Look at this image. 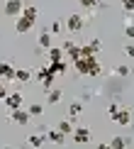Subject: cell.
<instances>
[{
	"mask_svg": "<svg viewBox=\"0 0 134 149\" xmlns=\"http://www.w3.org/2000/svg\"><path fill=\"white\" fill-rule=\"evenodd\" d=\"M73 69H76V73H81V76H100L102 66H100V61L95 56H83V59L73 61Z\"/></svg>",
	"mask_w": 134,
	"mask_h": 149,
	"instance_id": "6da1fadb",
	"label": "cell"
},
{
	"mask_svg": "<svg viewBox=\"0 0 134 149\" xmlns=\"http://www.w3.org/2000/svg\"><path fill=\"white\" fill-rule=\"evenodd\" d=\"M22 10H24V3H22V0H8L5 8H3L5 15H8V17H15V20L22 15Z\"/></svg>",
	"mask_w": 134,
	"mask_h": 149,
	"instance_id": "7a4b0ae2",
	"label": "cell"
},
{
	"mask_svg": "<svg viewBox=\"0 0 134 149\" xmlns=\"http://www.w3.org/2000/svg\"><path fill=\"white\" fill-rule=\"evenodd\" d=\"M22 103H24V95L20 91H15V93H10L8 98H5V105H8V110L12 113V110H20L22 108Z\"/></svg>",
	"mask_w": 134,
	"mask_h": 149,
	"instance_id": "3957f363",
	"label": "cell"
},
{
	"mask_svg": "<svg viewBox=\"0 0 134 149\" xmlns=\"http://www.w3.org/2000/svg\"><path fill=\"white\" fill-rule=\"evenodd\" d=\"M10 120L15 122V125H20V127H24V125H29V120H32V115L27 113V110H12L10 113Z\"/></svg>",
	"mask_w": 134,
	"mask_h": 149,
	"instance_id": "277c9868",
	"label": "cell"
},
{
	"mask_svg": "<svg viewBox=\"0 0 134 149\" xmlns=\"http://www.w3.org/2000/svg\"><path fill=\"white\" fill-rule=\"evenodd\" d=\"M66 29H68L71 34L81 32V29H83V15H76V12H73L68 20H66Z\"/></svg>",
	"mask_w": 134,
	"mask_h": 149,
	"instance_id": "5b68a950",
	"label": "cell"
},
{
	"mask_svg": "<svg viewBox=\"0 0 134 149\" xmlns=\"http://www.w3.org/2000/svg\"><path fill=\"white\" fill-rule=\"evenodd\" d=\"M32 27H34V20H29V17H24V15H20V17L15 20V29H17V34H27Z\"/></svg>",
	"mask_w": 134,
	"mask_h": 149,
	"instance_id": "8992f818",
	"label": "cell"
},
{
	"mask_svg": "<svg viewBox=\"0 0 134 149\" xmlns=\"http://www.w3.org/2000/svg\"><path fill=\"white\" fill-rule=\"evenodd\" d=\"M90 137H93V134H90L88 127H76L73 130V142H76V144H88Z\"/></svg>",
	"mask_w": 134,
	"mask_h": 149,
	"instance_id": "52a82bcc",
	"label": "cell"
},
{
	"mask_svg": "<svg viewBox=\"0 0 134 149\" xmlns=\"http://www.w3.org/2000/svg\"><path fill=\"white\" fill-rule=\"evenodd\" d=\"M15 66L8 61H0V81H15Z\"/></svg>",
	"mask_w": 134,
	"mask_h": 149,
	"instance_id": "ba28073f",
	"label": "cell"
},
{
	"mask_svg": "<svg viewBox=\"0 0 134 149\" xmlns=\"http://www.w3.org/2000/svg\"><path fill=\"white\" fill-rule=\"evenodd\" d=\"M100 49H102V42H100V39H90L88 44L83 47V56H95Z\"/></svg>",
	"mask_w": 134,
	"mask_h": 149,
	"instance_id": "9c48e42d",
	"label": "cell"
},
{
	"mask_svg": "<svg viewBox=\"0 0 134 149\" xmlns=\"http://www.w3.org/2000/svg\"><path fill=\"white\" fill-rule=\"evenodd\" d=\"M115 122L122 125V127H129V125H132V113H129L127 108H122L119 113H117V117H115Z\"/></svg>",
	"mask_w": 134,
	"mask_h": 149,
	"instance_id": "30bf717a",
	"label": "cell"
},
{
	"mask_svg": "<svg viewBox=\"0 0 134 149\" xmlns=\"http://www.w3.org/2000/svg\"><path fill=\"white\" fill-rule=\"evenodd\" d=\"M129 142H132V139L119 137V134H117V137H112V139L107 142V144H110V149H127V147H129Z\"/></svg>",
	"mask_w": 134,
	"mask_h": 149,
	"instance_id": "8fae6325",
	"label": "cell"
},
{
	"mask_svg": "<svg viewBox=\"0 0 134 149\" xmlns=\"http://www.w3.org/2000/svg\"><path fill=\"white\" fill-rule=\"evenodd\" d=\"M46 139H49V142H54V144H64V142H66V134H64V132H59V130L54 127V130H49V132H46Z\"/></svg>",
	"mask_w": 134,
	"mask_h": 149,
	"instance_id": "7c38bea8",
	"label": "cell"
},
{
	"mask_svg": "<svg viewBox=\"0 0 134 149\" xmlns=\"http://www.w3.org/2000/svg\"><path fill=\"white\" fill-rule=\"evenodd\" d=\"M15 81L17 83H29V81H32V71L29 69H17L15 71Z\"/></svg>",
	"mask_w": 134,
	"mask_h": 149,
	"instance_id": "4fadbf2b",
	"label": "cell"
},
{
	"mask_svg": "<svg viewBox=\"0 0 134 149\" xmlns=\"http://www.w3.org/2000/svg\"><path fill=\"white\" fill-rule=\"evenodd\" d=\"M39 47H44L46 52L54 47V39H51V32H49V29H44V32L39 34Z\"/></svg>",
	"mask_w": 134,
	"mask_h": 149,
	"instance_id": "5bb4252c",
	"label": "cell"
},
{
	"mask_svg": "<svg viewBox=\"0 0 134 149\" xmlns=\"http://www.w3.org/2000/svg\"><path fill=\"white\" fill-rule=\"evenodd\" d=\"M64 49H61V47H51V49H49V61H51V64H56V61H64Z\"/></svg>",
	"mask_w": 134,
	"mask_h": 149,
	"instance_id": "9a60e30c",
	"label": "cell"
},
{
	"mask_svg": "<svg viewBox=\"0 0 134 149\" xmlns=\"http://www.w3.org/2000/svg\"><path fill=\"white\" fill-rule=\"evenodd\" d=\"M61 95H64V93H61V88H51V91H46V103H49V105H56V103L61 100Z\"/></svg>",
	"mask_w": 134,
	"mask_h": 149,
	"instance_id": "2e32d148",
	"label": "cell"
},
{
	"mask_svg": "<svg viewBox=\"0 0 134 149\" xmlns=\"http://www.w3.org/2000/svg\"><path fill=\"white\" fill-rule=\"evenodd\" d=\"M46 69L51 71L54 76H61V73H66V69H68V66H66V61H56V64H49Z\"/></svg>",
	"mask_w": 134,
	"mask_h": 149,
	"instance_id": "e0dca14e",
	"label": "cell"
},
{
	"mask_svg": "<svg viewBox=\"0 0 134 149\" xmlns=\"http://www.w3.org/2000/svg\"><path fill=\"white\" fill-rule=\"evenodd\" d=\"M56 130H59V132H64V134H73V130H76V127H73L71 120H61L59 125H56Z\"/></svg>",
	"mask_w": 134,
	"mask_h": 149,
	"instance_id": "ac0fdd59",
	"label": "cell"
},
{
	"mask_svg": "<svg viewBox=\"0 0 134 149\" xmlns=\"http://www.w3.org/2000/svg\"><path fill=\"white\" fill-rule=\"evenodd\" d=\"M22 15H24V17H29V20H34V22H37V17H39V10H37L34 5H24Z\"/></svg>",
	"mask_w": 134,
	"mask_h": 149,
	"instance_id": "d6986e66",
	"label": "cell"
},
{
	"mask_svg": "<svg viewBox=\"0 0 134 149\" xmlns=\"http://www.w3.org/2000/svg\"><path fill=\"white\" fill-rule=\"evenodd\" d=\"M81 113H83V103H76V100H73L71 108H68V117H78Z\"/></svg>",
	"mask_w": 134,
	"mask_h": 149,
	"instance_id": "ffe728a7",
	"label": "cell"
},
{
	"mask_svg": "<svg viewBox=\"0 0 134 149\" xmlns=\"http://www.w3.org/2000/svg\"><path fill=\"white\" fill-rule=\"evenodd\" d=\"M46 142V134H29V144L32 147H41Z\"/></svg>",
	"mask_w": 134,
	"mask_h": 149,
	"instance_id": "44dd1931",
	"label": "cell"
},
{
	"mask_svg": "<svg viewBox=\"0 0 134 149\" xmlns=\"http://www.w3.org/2000/svg\"><path fill=\"white\" fill-rule=\"evenodd\" d=\"M27 113L32 115V117H39L41 113H44V105H37L34 103V105H29V108H27Z\"/></svg>",
	"mask_w": 134,
	"mask_h": 149,
	"instance_id": "7402d4cb",
	"label": "cell"
},
{
	"mask_svg": "<svg viewBox=\"0 0 134 149\" xmlns=\"http://www.w3.org/2000/svg\"><path fill=\"white\" fill-rule=\"evenodd\" d=\"M81 3V8H85V10H95L97 5H100V0H78Z\"/></svg>",
	"mask_w": 134,
	"mask_h": 149,
	"instance_id": "603a6c76",
	"label": "cell"
},
{
	"mask_svg": "<svg viewBox=\"0 0 134 149\" xmlns=\"http://www.w3.org/2000/svg\"><path fill=\"white\" fill-rule=\"evenodd\" d=\"M119 110H122V108H119L117 103H110V105H107V115H110V120H115V117H117V113H119Z\"/></svg>",
	"mask_w": 134,
	"mask_h": 149,
	"instance_id": "cb8c5ba5",
	"label": "cell"
},
{
	"mask_svg": "<svg viewBox=\"0 0 134 149\" xmlns=\"http://www.w3.org/2000/svg\"><path fill=\"white\" fill-rule=\"evenodd\" d=\"M61 27H64V24H61L59 20H54L51 24H49V32H51V34H59V32H61Z\"/></svg>",
	"mask_w": 134,
	"mask_h": 149,
	"instance_id": "d4e9b609",
	"label": "cell"
},
{
	"mask_svg": "<svg viewBox=\"0 0 134 149\" xmlns=\"http://www.w3.org/2000/svg\"><path fill=\"white\" fill-rule=\"evenodd\" d=\"M115 71H117V76H129V73H132V69H129V66H117Z\"/></svg>",
	"mask_w": 134,
	"mask_h": 149,
	"instance_id": "484cf974",
	"label": "cell"
},
{
	"mask_svg": "<svg viewBox=\"0 0 134 149\" xmlns=\"http://www.w3.org/2000/svg\"><path fill=\"white\" fill-rule=\"evenodd\" d=\"M10 93H8V86H5V81H0V100H5Z\"/></svg>",
	"mask_w": 134,
	"mask_h": 149,
	"instance_id": "4316f807",
	"label": "cell"
},
{
	"mask_svg": "<svg viewBox=\"0 0 134 149\" xmlns=\"http://www.w3.org/2000/svg\"><path fill=\"white\" fill-rule=\"evenodd\" d=\"M122 8L127 12H134V0H122Z\"/></svg>",
	"mask_w": 134,
	"mask_h": 149,
	"instance_id": "83f0119b",
	"label": "cell"
},
{
	"mask_svg": "<svg viewBox=\"0 0 134 149\" xmlns=\"http://www.w3.org/2000/svg\"><path fill=\"white\" fill-rule=\"evenodd\" d=\"M124 54H127V56H134V44H127L124 47Z\"/></svg>",
	"mask_w": 134,
	"mask_h": 149,
	"instance_id": "f1b7e54d",
	"label": "cell"
},
{
	"mask_svg": "<svg viewBox=\"0 0 134 149\" xmlns=\"http://www.w3.org/2000/svg\"><path fill=\"white\" fill-rule=\"evenodd\" d=\"M124 34H127V37H134V24H127V29H124Z\"/></svg>",
	"mask_w": 134,
	"mask_h": 149,
	"instance_id": "f546056e",
	"label": "cell"
},
{
	"mask_svg": "<svg viewBox=\"0 0 134 149\" xmlns=\"http://www.w3.org/2000/svg\"><path fill=\"white\" fill-rule=\"evenodd\" d=\"M95 149H110V144H95Z\"/></svg>",
	"mask_w": 134,
	"mask_h": 149,
	"instance_id": "4dcf8cb0",
	"label": "cell"
},
{
	"mask_svg": "<svg viewBox=\"0 0 134 149\" xmlns=\"http://www.w3.org/2000/svg\"><path fill=\"white\" fill-rule=\"evenodd\" d=\"M5 149H17V147H10V144H8V147H5Z\"/></svg>",
	"mask_w": 134,
	"mask_h": 149,
	"instance_id": "1f68e13d",
	"label": "cell"
}]
</instances>
